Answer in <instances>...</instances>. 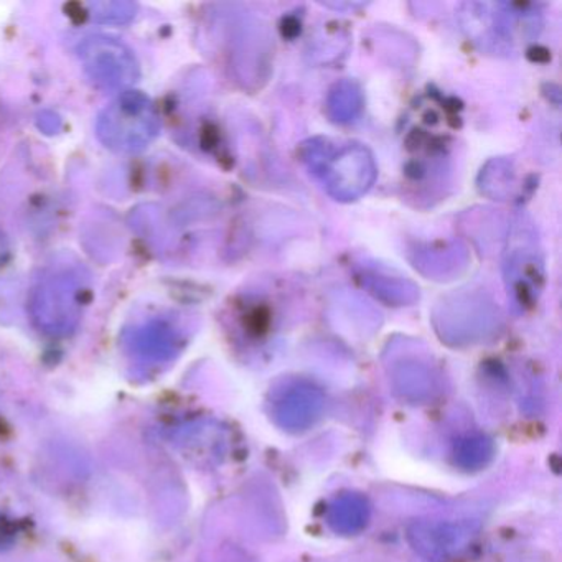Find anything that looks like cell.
Here are the masks:
<instances>
[{"label":"cell","instance_id":"obj_1","mask_svg":"<svg viewBox=\"0 0 562 562\" xmlns=\"http://www.w3.org/2000/svg\"><path fill=\"white\" fill-rule=\"evenodd\" d=\"M304 160L338 200L358 199L376 177L373 157L360 144L335 147L330 140H312L305 146Z\"/></svg>","mask_w":562,"mask_h":562},{"label":"cell","instance_id":"obj_2","mask_svg":"<svg viewBox=\"0 0 562 562\" xmlns=\"http://www.w3.org/2000/svg\"><path fill=\"white\" fill-rule=\"evenodd\" d=\"M479 526L472 521H419L407 529L414 551L432 562H446L472 546Z\"/></svg>","mask_w":562,"mask_h":562},{"label":"cell","instance_id":"obj_3","mask_svg":"<svg viewBox=\"0 0 562 562\" xmlns=\"http://www.w3.org/2000/svg\"><path fill=\"white\" fill-rule=\"evenodd\" d=\"M324 394L312 384H285L272 396L271 414L279 426L288 430H305L321 417Z\"/></svg>","mask_w":562,"mask_h":562},{"label":"cell","instance_id":"obj_4","mask_svg":"<svg viewBox=\"0 0 562 562\" xmlns=\"http://www.w3.org/2000/svg\"><path fill=\"white\" fill-rule=\"evenodd\" d=\"M368 519H370V503L358 493H341L328 505V526L340 535L360 532L368 525Z\"/></svg>","mask_w":562,"mask_h":562},{"label":"cell","instance_id":"obj_5","mask_svg":"<svg viewBox=\"0 0 562 562\" xmlns=\"http://www.w3.org/2000/svg\"><path fill=\"white\" fill-rule=\"evenodd\" d=\"M493 446L486 437L469 436L456 447V462L465 470H479L492 459Z\"/></svg>","mask_w":562,"mask_h":562},{"label":"cell","instance_id":"obj_6","mask_svg":"<svg viewBox=\"0 0 562 562\" xmlns=\"http://www.w3.org/2000/svg\"><path fill=\"white\" fill-rule=\"evenodd\" d=\"M328 108L335 121L347 123L353 120L361 110L360 90L351 83L338 85L337 90L331 93Z\"/></svg>","mask_w":562,"mask_h":562}]
</instances>
